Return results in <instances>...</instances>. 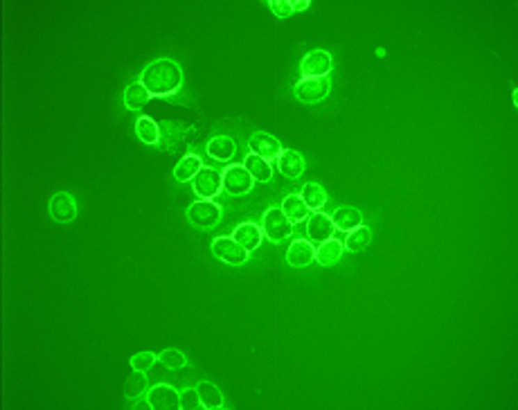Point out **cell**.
<instances>
[{
    "label": "cell",
    "mask_w": 518,
    "mask_h": 410,
    "mask_svg": "<svg viewBox=\"0 0 518 410\" xmlns=\"http://www.w3.org/2000/svg\"><path fill=\"white\" fill-rule=\"evenodd\" d=\"M201 169H203V163H201L198 156H185L174 169V178L180 180V183H187V180H194Z\"/></svg>",
    "instance_id": "23"
},
{
    "label": "cell",
    "mask_w": 518,
    "mask_h": 410,
    "mask_svg": "<svg viewBox=\"0 0 518 410\" xmlns=\"http://www.w3.org/2000/svg\"><path fill=\"white\" fill-rule=\"evenodd\" d=\"M370 239H372L370 228L359 226L356 230H350L347 232V239H345L343 248H345V251H350V253H359V251H363V248H368Z\"/></svg>",
    "instance_id": "25"
},
{
    "label": "cell",
    "mask_w": 518,
    "mask_h": 410,
    "mask_svg": "<svg viewBox=\"0 0 518 410\" xmlns=\"http://www.w3.org/2000/svg\"><path fill=\"white\" fill-rule=\"evenodd\" d=\"M262 228L255 226V223H242L237 228V230L233 232V239L239 242L248 253L255 251V248H259V244H262Z\"/></svg>",
    "instance_id": "17"
},
{
    "label": "cell",
    "mask_w": 518,
    "mask_h": 410,
    "mask_svg": "<svg viewBox=\"0 0 518 410\" xmlns=\"http://www.w3.org/2000/svg\"><path fill=\"white\" fill-rule=\"evenodd\" d=\"M331 221L336 226V230L350 232V230H356L359 226H363V216L356 207H338L333 212Z\"/></svg>",
    "instance_id": "15"
},
{
    "label": "cell",
    "mask_w": 518,
    "mask_h": 410,
    "mask_svg": "<svg viewBox=\"0 0 518 410\" xmlns=\"http://www.w3.org/2000/svg\"><path fill=\"white\" fill-rule=\"evenodd\" d=\"M212 253L219 260H223L226 264H233V266H239L248 260V251L239 242H235L233 237H219V239H214Z\"/></svg>",
    "instance_id": "7"
},
{
    "label": "cell",
    "mask_w": 518,
    "mask_h": 410,
    "mask_svg": "<svg viewBox=\"0 0 518 410\" xmlns=\"http://www.w3.org/2000/svg\"><path fill=\"white\" fill-rule=\"evenodd\" d=\"M158 361V356L153 354V352H140V354H136L131 358V368L133 370H140V372H147L153 368V363Z\"/></svg>",
    "instance_id": "29"
},
{
    "label": "cell",
    "mask_w": 518,
    "mask_h": 410,
    "mask_svg": "<svg viewBox=\"0 0 518 410\" xmlns=\"http://www.w3.org/2000/svg\"><path fill=\"white\" fill-rule=\"evenodd\" d=\"M313 257H315L313 244L311 242H300V239L293 242L291 248H289V253H286V260H289V264L295 266V269H302V266L311 264Z\"/></svg>",
    "instance_id": "14"
},
{
    "label": "cell",
    "mask_w": 518,
    "mask_h": 410,
    "mask_svg": "<svg viewBox=\"0 0 518 410\" xmlns=\"http://www.w3.org/2000/svg\"><path fill=\"white\" fill-rule=\"evenodd\" d=\"M331 88V79L329 77H320V79H302L295 84V97L300 102L313 104L320 102L329 95Z\"/></svg>",
    "instance_id": "6"
},
{
    "label": "cell",
    "mask_w": 518,
    "mask_h": 410,
    "mask_svg": "<svg viewBox=\"0 0 518 410\" xmlns=\"http://www.w3.org/2000/svg\"><path fill=\"white\" fill-rule=\"evenodd\" d=\"M158 361L162 365H165L167 370H180L187 365V358L183 356V352L178 349H165L162 354L158 356Z\"/></svg>",
    "instance_id": "28"
},
{
    "label": "cell",
    "mask_w": 518,
    "mask_h": 410,
    "mask_svg": "<svg viewBox=\"0 0 518 410\" xmlns=\"http://www.w3.org/2000/svg\"><path fill=\"white\" fill-rule=\"evenodd\" d=\"M151 100V95L142 84H131L127 93H124V102H127L129 111H140L142 107H147V102Z\"/></svg>",
    "instance_id": "24"
},
{
    "label": "cell",
    "mask_w": 518,
    "mask_h": 410,
    "mask_svg": "<svg viewBox=\"0 0 518 410\" xmlns=\"http://www.w3.org/2000/svg\"><path fill=\"white\" fill-rule=\"evenodd\" d=\"M331 54L324 50H313L304 56L302 61V74L306 79H320V77H329L331 72Z\"/></svg>",
    "instance_id": "8"
},
{
    "label": "cell",
    "mask_w": 518,
    "mask_h": 410,
    "mask_svg": "<svg viewBox=\"0 0 518 410\" xmlns=\"http://www.w3.org/2000/svg\"><path fill=\"white\" fill-rule=\"evenodd\" d=\"M336 232V226L331 221V216L322 214V212H313L311 216H306V235L313 244H322L329 242Z\"/></svg>",
    "instance_id": "9"
},
{
    "label": "cell",
    "mask_w": 518,
    "mask_h": 410,
    "mask_svg": "<svg viewBox=\"0 0 518 410\" xmlns=\"http://www.w3.org/2000/svg\"><path fill=\"white\" fill-rule=\"evenodd\" d=\"M244 167L248 169V174L253 176L255 183H268L273 178V167L268 160L259 158L257 154H248L244 160Z\"/></svg>",
    "instance_id": "18"
},
{
    "label": "cell",
    "mask_w": 518,
    "mask_h": 410,
    "mask_svg": "<svg viewBox=\"0 0 518 410\" xmlns=\"http://www.w3.org/2000/svg\"><path fill=\"white\" fill-rule=\"evenodd\" d=\"M147 386H149V381H147V377H145V372L136 370V372H133V374L129 377L127 386H124V395H127L129 399H138L140 395H145Z\"/></svg>",
    "instance_id": "27"
},
{
    "label": "cell",
    "mask_w": 518,
    "mask_h": 410,
    "mask_svg": "<svg viewBox=\"0 0 518 410\" xmlns=\"http://www.w3.org/2000/svg\"><path fill=\"white\" fill-rule=\"evenodd\" d=\"M293 5V12H302V9L309 7V0H300V3H291Z\"/></svg>",
    "instance_id": "32"
},
{
    "label": "cell",
    "mask_w": 518,
    "mask_h": 410,
    "mask_svg": "<svg viewBox=\"0 0 518 410\" xmlns=\"http://www.w3.org/2000/svg\"><path fill=\"white\" fill-rule=\"evenodd\" d=\"M302 201L306 203V207L311 210V212H320L327 203V194H324V189L318 183H306L302 189Z\"/></svg>",
    "instance_id": "22"
},
{
    "label": "cell",
    "mask_w": 518,
    "mask_h": 410,
    "mask_svg": "<svg viewBox=\"0 0 518 410\" xmlns=\"http://www.w3.org/2000/svg\"><path fill=\"white\" fill-rule=\"evenodd\" d=\"M343 251H345L343 244L336 242L333 237H331L329 242H322L318 251H315V262H318L320 266H331V264H336V262L340 260Z\"/></svg>",
    "instance_id": "21"
},
{
    "label": "cell",
    "mask_w": 518,
    "mask_h": 410,
    "mask_svg": "<svg viewBox=\"0 0 518 410\" xmlns=\"http://www.w3.org/2000/svg\"><path fill=\"white\" fill-rule=\"evenodd\" d=\"M50 214H52L54 221H59V223H70V221H74V216H77V203H74V198H72L70 194H65V192L54 194V198L50 201Z\"/></svg>",
    "instance_id": "12"
},
{
    "label": "cell",
    "mask_w": 518,
    "mask_h": 410,
    "mask_svg": "<svg viewBox=\"0 0 518 410\" xmlns=\"http://www.w3.org/2000/svg\"><path fill=\"white\" fill-rule=\"evenodd\" d=\"M277 167H280V174L286 178H300L304 174V160L297 151H282L277 156Z\"/></svg>",
    "instance_id": "13"
},
{
    "label": "cell",
    "mask_w": 518,
    "mask_h": 410,
    "mask_svg": "<svg viewBox=\"0 0 518 410\" xmlns=\"http://www.w3.org/2000/svg\"><path fill=\"white\" fill-rule=\"evenodd\" d=\"M271 9H273V14L275 16H280V18H286V16H291L293 14V5L291 3H286V0H271Z\"/></svg>",
    "instance_id": "31"
},
{
    "label": "cell",
    "mask_w": 518,
    "mask_h": 410,
    "mask_svg": "<svg viewBox=\"0 0 518 410\" xmlns=\"http://www.w3.org/2000/svg\"><path fill=\"white\" fill-rule=\"evenodd\" d=\"M187 219L198 228H214L219 223V219H221V210H219L217 203L201 198V201L187 207Z\"/></svg>",
    "instance_id": "5"
},
{
    "label": "cell",
    "mask_w": 518,
    "mask_h": 410,
    "mask_svg": "<svg viewBox=\"0 0 518 410\" xmlns=\"http://www.w3.org/2000/svg\"><path fill=\"white\" fill-rule=\"evenodd\" d=\"M235 151H237L235 140L228 138V136H217L207 142V154L214 160H219V163H228V160H233Z\"/></svg>",
    "instance_id": "16"
},
{
    "label": "cell",
    "mask_w": 518,
    "mask_h": 410,
    "mask_svg": "<svg viewBox=\"0 0 518 410\" xmlns=\"http://www.w3.org/2000/svg\"><path fill=\"white\" fill-rule=\"evenodd\" d=\"M248 149H251V154H257L264 160H273L282 154L280 142H277L275 136H268V133H255V136L248 140Z\"/></svg>",
    "instance_id": "11"
},
{
    "label": "cell",
    "mask_w": 518,
    "mask_h": 410,
    "mask_svg": "<svg viewBox=\"0 0 518 410\" xmlns=\"http://www.w3.org/2000/svg\"><path fill=\"white\" fill-rule=\"evenodd\" d=\"M180 408L183 410H201L203 404H201V397H198V390L189 388L180 393Z\"/></svg>",
    "instance_id": "30"
},
{
    "label": "cell",
    "mask_w": 518,
    "mask_h": 410,
    "mask_svg": "<svg viewBox=\"0 0 518 410\" xmlns=\"http://www.w3.org/2000/svg\"><path fill=\"white\" fill-rule=\"evenodd\" d=\"M140 84L145 86L151 97H169L174 95L180 84H183V72H180L176 61L169 59H158L151 65H147L142 72Z\"/></svg>",
    "instance_id": "1"
},
{
    "label": "cell",
    "mask_w": 518,
    "mask_h": 410,
    "mask_svg": "<svg viewBox=\"0 0 518 410\" xmlns=\"http://www.w3.org/2000/svg\"><path fill=\"white\" fill-rule=\"evenodd\" d=\"M136 133L138 138L145 142V145H156L160 140V131H158V124L153 122L151 118H138L136 122Z\"/></svg>",
    "instance_id": "26"
},
{
    "label": "cell",
    "mask_w": 518,
    "mask_h": 410,
    "mask_svg": "<svg viewBox=\"0 0 518 410\" xmlns=\"http://www.w3.org/2000/svg\"><path fill=\"white\" fill-rule=\"evenodd\" d=\"M191 183H194V192L201 198H205V201H212V198L219 192H221V187H223V174L219 169L205 167V169L198 171Z\"/></svg>",
    "instance_id": "3"
},
{
    "label": "cell",
    "mask_w": 518,
    "mask_h": 410,
    "mask_svg": "<svg viewBox=\"0 0 518 410\" xmlns=\"http://www.w3.org/2000/svg\"><path fill=\"white\" fill-rule=\"evenodd\" d=\"M147 402L153 410H176L180 408V395L167 384H158L151 388Z\"/></svg>",
    "instance_id": "10"
},
{
    "label": "cell",
    "mask_w": 518,
    "mask_h": 410,
    "mask_svg": "<svg viewBox=\"0 0 518 410\" xmlns=\"http://www.w3.org/2000/svg\"><path fill=\"white\" fill-rule=\"evenodd\" d=\"M255 180L244 165H233L223 171V189L230 196H244L253 189Z\"/></svg>",
    "instance_id": "4"
},
{
    "label": "cell",
    "mask_w": 518,
    "mask_h": 410,
    "mask_svg": "<svg viewBox=\"0 0 518 410\" xmlns=\"http://www.w3.org/2000/svg\"><path fill=\"white\" fill-rule=\"evenodd\" d=\"M280 210L286 214V219H289L291 223L304 221V219L309 216V212H311V210L306 207V203L302 201L300 194H289V196H286Z\"/></svg>",
    "instance_id": "19"
},
{
    "label": "cell",
    "mask_w": 518,
    "mask_h": 410,
    "mask_svg": "<svg viewBox=\"0 0 518 410\" xmlns=\"http://www.w3.org/2000/svg\"><path fill=\"white\" fill-rule=\"evenodd\" d=\"M262 232L271 242L280 244L282 239H289L293 235V223L286 219V214L280 207H271V210H266V214L262 219Z\"/></svg>",
    "instance_id": "2"
},
{
    "label": "cell",
    "mask_w": 518,
    "mask_h": 410,
    "mask_svg": "<svg viewBox=\"0 0 518 410\" xmlns=\"http://www.w3.org/2000/svg\"><path fill=\"white\" fill-rule=\"evenodd\" d=\"M198 390V397H201V404H203L205 410H217L223 406V395L221 390H219L214 384H210V381H203V384L196 386Z\"/></svg>",
    "instance_id": "20"
}]
</instances>
